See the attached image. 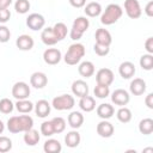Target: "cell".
<instances>
[{
    "instance_id": "28",
    "label": "cell",
    "mask_w": 153,
    "mask_h": 153,
    "mask_svg": "<svg viewBox=\"0 0 153 153\" xmlns=\"http://www.w3.org/2000/svg\"><path fill=\"white\" fill-rule=\"evenodd\" d=\"M43 151L45 153H60L62 151V146L56 139H48L43 145Z\"/></svg>"
},
{
    "instance_id": "25",
    "label": "cell",
    "mask_w": 153,
    "mask_h": 153,
    "mask_svg": "<svg viewBox=\"0 0 153 153\" xmlns=\"http://www.w3.org/2000/svg\"><path fill=\"white\" fill-rule=\"evenodd\" d=\"M79 108L85 112H91L96 109V100L91 96H84L79 100Z\"/></svg>"
},
{
    "instance_id": "12",
    "label": "cell",
    "mask_w": 153,
    "mask_h": 153,
    "mask_svg": "<svg viewBox=\"0 0 153 153\" xmlns=\"http://www.w3.org/2000/svg\"><path fill=\"white\" fill-rule=\"evenodd\" d=\"M96 130H97V134L100 137H105L106 139V137H111L112 136V134L115 131V128L108 120H103L97 124Z\"/></svg>"
},
{
    "instance_id": "10",
    "label": "cell",
    "mask_w": 153,
    "mask_h": 153,
    "mask_svg": "<svg viewBox=\"0 0 153 153\" xmlns=\"http://www.w3.org/2000/svg\"><path fill=\"white\" fill-rule=\"evenodd\" d=\"M130 100V96L129 93L123 90V88H117L111 93V102L115 105H120V106H124L129 103Z\"/></svg>"
},
{
    "instance_id": "20",
    "label": "cell",
    "mask_w": 153,
    "mask_h": 153,
    "mask_svg": "<svg viewBox=\"0 0 153 153\" xmlns=\"http://www.w3.org/2000/svg\"><path fill=\"white\" fill-rule=\"evenodd\" d=\"M97 115L102 118V120H109L114 116L115 114V109L111 104L109 103H102L97 106Z\"/></svg>"
},
{
    "instance_id": "36",
    "label": "cell",
    "mask_w": 153,
    "mask_h": 153,
    "mask_svg": "<svg viewBox=\"0 0 153 153\" xmlns=\"http://www.w3.org/2000/svg\"><path fill=\"white\" fill-rule=\"evenodd\" d=\"M51 123H53V127H54V131L55 133L60 134V133L65 131V129H66V121L62 117H60V116L54 117L51 120Z\"/></svg>"
},
{
    "instance_id": "37",
    "label": "cell",
    "mask_w": 153,
    "mask_h": 153,
    "mask_svg": "<svg viewBox=\"0 0 153 153\" xmlns=\"http://www.w3.org/2000/svg\"><path fill=\"white\" fill-rule=\"evenodd\" d=\"M14 109V104L8 98H2L0 100V112L2 114H11Z\"/></svg>"
},
{
    "instance_id": "44",
    "label": "cell",
    "mask_w": 153,
    "mask_h": 153,
    "mask_svg": "<svg viewBox=\"0 0 153 153\" xmlns=\"http://www.w3.org/2000/svg\"><path fill=\"white\" fill-rule=\"evenodd\" d=\"M69 4L75 8H81L86 5V0H69Z\"/></svg>"
},
{
    "instance_id": "3",
    "label": "cell",
    "mask_w": 153,
    "mask_h": 153,
    "mask_svg": "<svg viewBox=\"0 0 153 153\" xmlns=\"http://www.w3.org/2000/svg\"><path fill=\"white\" fill-rule=\"evenodd\" d=\"M123 14V10L117 4H110L106 6L105 11L100 16V23L103 25H112L115 24Z\"/></svg>"
},
{
    "instance_id": "19",
    "label": "cell",
    "mask_w": 153,
    "mask_h": 153,
    "mask_svg": "<svg viewBox=\"0 0 153 153\" xmlns=\"http://www.w3.org/2000/svg\"><path fill=\"white\" fill-rule=\"evenodd\" d=\"M94 38H96V43H99L103 45L110 47V44L112 43L111 33L106 29H97V31L94 33Z\"/></svg>"
},
{
    "instance_id": "35",
    "label": "cell",
    "mask_w": 153,
    "mask_h": 153,
    "mask_svg": "<svg viewBox=\"0 0 153 153\" xmlns=\"http://www.w3.org/2000/svg\"><path fill=\"white\" fill-rule=\"evenodd\" d=\"M93 93H94V96L97 98L104 99V98H106L110 94V88L106 85H99V84H97V86L93 90Z\"/></svg>"
},
{
    "instance_id": "8",
    "label": "cell",
    "mask_w": 153,
    "mask_h": 153,
    "mask_svg": "<svg viewBox=\"0 0 153 153\" xmlns=\"http://www.w3.org/2000/svg\"><path fill=\"white\" fill-rule=\"evenodd\" d=\"M44 25H45V19L39 13H31L26 18V26L29 29L33 30V31H37V30L43 29Z\"/></svg>"
},
{
    "instance_id": "6",
    "label": "cell",
    "mask_w": 153,
    "mask_h": 153,
    "mask_svg": "<svg viewBox=\"0 0 153 153\" xmlns=\"http://www.w3.org/2000/svg\"><path fill=\"white\" fill-rule=\"evenodd\" d=\"M124 11L130 19H137L142 14V10L140 2L137 0H126L124 1Z\"/></svg>"
},
{
    "instance_id": "46",
    "label": "cell",
    "mask_w": 153,
    "mask_h": 153,
    "mask_svg": "<svg viewBox=\"0 0 153 153\" xmlns=\"http://www.w3.org/2000/svg\"><path fill=\"white\" fill-rule=\"evenodd\" d=\"M145 13L148 16V17H152L153 16V1H149L146 7H145Z\"/></svg>"
},
{
    "instance_id": "9",
    "label": "cell",
    "mask_w": 153,
    "mask_h": 153,
    "mask_svg": "<svg viewBox=\"0 0 153 153\" xmlns=\"http://www.w3.org/2000/svg\"><path fill=\"white\" fill-rule=\"evenodd\" d=\"M114 79H115V75L110 68H100L96 73V81L99 85L110 86L114 82Z\"/></svg>"
},
{
    "instance_id": "39",
    "label": "cell",
    "mask_w": 153,
    "mask_h": 153,
    "mask_svg": "<svg viewBox=\"0 0 153 153\" xmlns=\"http://www.w3.org/2000/svg\"><path fill=\"white\" fill-rule=\"evenodd\" d=\"M12 149V140L7 136H0V153H6Z\"/></svg>"
},
{
    "instance_id": "42",
    "label": "cell",
    "mask_w": 153,
    "mask_h": 153,
    "mask_svg": "<svg viewBox=\"0 0 153 153\" xmlns=\"http://www.w3.org/2000/svg\"><path fill=\"white\" fill-rule=\"evenodd\" d=\"M11 18V12L8 8H4V10H0V23L5 24L10 20Z\"/></svg>"
},
{
    "instance_id": "45",
    "label": "cell",
    "mask_w": 153,
    "mask_h": 153,
    "mask_svg": "<svg viewBox=\"0 0 153 153\" xmlns=\"http://www.w3.org/2000/svg\"><path fill=\"white\" fill-rule=\"evenodd\" d=\"M145 103L148 109H153V93H148L145 98Z\"/></svg>"
},
{
    "instance_id": "15",
    "label": "cell",
    "mask_w": 153,
    "mask_h": 153,
    "mask_svg": "<svg viewBox=\"0 0 153 153\" xmlns=\"http://www.w3.org/2000/svg\"><path fill=\"white\" fill-rule=\"evenodd\" d=\"M72 92L74 96L79 97V98L87 96L88 94V85L86 84V81H84L81 79L74 80L72 84Z\"/></svg>"
},
{
    "instance_id": "13",
    "label": "cell",
    "mask_w": 153,
    "mask_h": 153,
    "mask_svg": "<svg viewBox=\"0 0 153 153\" xmlns=\"http://www.w3.org/2000/svg\"><path fill=\"white\" fill-rule=\"evenodd\" d=\"M33 44H35V41L31 36L29 35H20L18 36V38L16 39V45L19 50H23V51H27V50H31L33 48Z\"/></svg>"
},
{
    "instance_id": "11",
    "label": "cell",
    "mask_w": 153,
    "mask_h": 153,
    "mask_svg": "<svg viewBox=\"0 0 153 153\" xmlns=\"http://www.w3.org/2000/svg\"><path fill=\"white\" fill-rule=\"evenodd\" d=\"M61 51L56 48H48L47 50H44L43 53V60L47 65H50V66H54V65H57L60 61H61Z\"/></svg>"
},
{
    "instance_id": "24",
    "label": "cell",
    "mask_w": 153,
    "mask_h": 153,
    "mask_svg": "<svg viewBox=\"0 0 153 153\" xmlns=\"http://www.w3.org/2000/svg\"><path fill=\"white\" fill-rule=\"evenodd\" d=\"M68 124L71 126V128L73 129H78L82 126L84 123V115L80 112V111H72L69 115H68Z\"/></svg>"
},
{
    "instance_id": "17",
    "label": "cell",
    "mask_w": 153,
    "mask_h": 153,
    "mask_svg": "<svg viewBox=\"0 0 153 153\" xmlns=\"http://www.w3.org/2000/svg\"><path fill=\"white\" fill-rule=\"evenodd\" d=\"M33 109H35V112L38 117L41 118H44L47 117L49 114H50V110H51V105L49 104L48 100L45 99H39L35 105H33Z\"/></svg>"
},
{
    "instance_id": "30",
    "label": "cell",
    "mask_w": 153,
    "mask_h": 153,
    "mask_svg": "<svg viewBox=\"0 0 153 153\" xmlns=\"http://www.w3.org/2000/svg\"><path fill=\"white\" fill-rule=\"evenodd\" d=\"M53 31H54V33H55V36H56V38H57L59 42L62 41V39H65L66 36H67V33H68L67 25H66L65 23H62V22L56 23V24L53 26Z\"/></svg>"
},
{
    "instance_id": "14",
    "label": "cell",
    "mask_w": 153,
    "mask_h": 153,
    "mask_svg": "<svg viewBox=\"0 0 153 153\" xmlns=\"http://www.w3.org/2000/svg\"><path fill=\"white\" fill-rule=\"evenodd\" d=\"M48 84V76L43 72H35L30 76V85L35 88H43Z\"/></svg>"
},
{
    "instance_id": "33",
    "label": "cell",
    "mask_w": 153,
    "mask_h": 153,
    "mask_svg": "<svg viewBox=\"0 0 153 153\" xmlns=\"http://www.w3.org/2000/svg\"><path fill=\"white\" fill-rule=\"evenodd\" d=\"M140 67L145 71H152L153 69V55L152 54H145L140 57Z\"/></svg>"
},
{
    "instance_id": "23",
    "label": "cell",
    "mask_w": 153,
    "mask_h": 153,
    "mask_svg": "<svg viewBox=\"0 0 153 153\" xmlns=\"http://www.w3.org/2000/svg\"><path fill=\"white\" fill-rule=\"evenodd\" d=\"M23 139H24L25 145H27V146H36V145L39 142L41 136H39L38 130L31 128V129L24 131V136H23Z\"/></svg>"
},
{
    "instance_id": "29",
    "label": "cell",
    "mask_w": 153,
    "mask_h": 153,
    "mask_svg": "<svg viewBox=\"0 0 153 153\" xmlns=\"http://www.w3.org/2000/svg\"><path fill=\"white\" fill-rule=\"evenodd\" d=\"M14 105H16V109L18 110V112H20V114H29L30 111L33 110V104H32V102L27 100V98L18 99Z\"/></svg>"
},
{
    "instance_id": "40",
    "label": "cell",
    "mask_w": 153,
    "mask_h": 153,
    "mask_svg": "<svg viewBox=\"0 0 153 153\" xmlns=\"http://www.w3.org/2000/svg\"><path fill=\"white\" fill-rule=\"evenodd\" d=\"M11 38V31L6 25H0V43H6Z\"/></svg>"
},
{
    "instance_id": "34",
    "label": "cell",
    "mask_w": 153,
    "mask_h": 153,
    "mask_svg": "<svg viewBox=\"0 0 153 153\" xmlns=\"http://www.w3.org/2000/svg\"><path fill=\"white\" fill-rule=\"evenodd\" d=\"M30 1L29 0H17L14 2V10L19 14H25L30 10Z\"/></svg>"
},
{
    "instance_id": "16",
    "label": "cell",
    "mask_w": 153,
    "mask_h": 153,
    "mask_svg": "<svg viewBox=\"0 0 153 153\" xmlns=\"http://www.w3.org/2000/svg\"><path fill=\"white\" fill-rule=\"evenodd\" d=\"M129 90L134 96H141L146 92V81L141 78H134L130 81Z\"/></svg>"
},
{
    "instance_id": "41",
    "label": "cell",
    "mask_w": 153,
    "mask_h": 153,
    "mask_svg": "<svg viewBox=\"0 0 153 153\" xmlns=\"http://www.w3.org/2000/svg\"><path fill=\"white\" fill-rule=\"evenodd\" d=\"M93 50H94V53H96L98 56H105V55L109 54L110 47H109V45H103V44L96 43L94 47H93Z\"/></svg>"
},
{
    "instance_id": "22",
    "label": "cell",
    "mask_w": 153,
    "mask_h": 153,
    "mask_svg": "<svg viewBox=\"0 0 153 153\" xmlns=\"http://www.w3.org/2000/svg\"><path fill=\"white\" fill-rule=\"evenodd\" d=\"M41 39L45 45H55L59 42L56 36H55V33H54V31H53V27H50V26H48V27L42 30Z\"/></svg>"
},
{
    "instance_id": "31",
    "label": "cell",
    "mask_w": 153,
    "mask_h": 153,
    "mask_svg": "<svg viewBox=\"0 0 153 153\" xmlns=\"http://www.w3.org/2000/svg\"><path fill=\"white\" fill-rule=\"evenodd\" d=\"M139 130L143 135H149L153 133V120L147 117L140 121L139 123Z\"/></svg>"
},
{
    "instance_id": "47",
    "label": "cell",
    "mask_w": 153,
    "mask_h": 153,
    "mask_svg": "<svg viewBox=\"0 0 153 153\" xmlns=\"http://www.w3.org/2000/svg\"><path fill=\"white\" fill-rule=\"evenodd\" d=\"M12 4V0H0V10L8 8Z\"/></svg>"
},
{
    "instance_id": "2",
    "label": "cell",
    "mask_w": 153,
    "mask_h": 153,
    "mask_svg": "<svg viewBox=\"0 0 153 153\" xmlns=\"http://www.w3.org/2000/svg\"><path fill=\"white\" fill-rule=\"evenodd\" d=\"M85 53H86V50H85L84 44L76 42V43H73V44L69 45L67 53L65 54L63 60H65V62H66L67 65H69V66H75V65L79 63V62L81 61V59L85 56Z\"/></svg>"
},
{
    "instance_id": "18",
    "label": "cell",
    "mask_w": 153,
    "mask_h": 153,
    "mask_svg": "<svg viewBox=\"0 0 153 153\" xmlns=\"http://www.w3.org/2000/svg\"><path fill=\"white\" fill-rule=\"evenodd\" d=\"M135 72H136L135 66L130 61H124L118 67V73H120V75L123 79H130V78H133L134 74H135Z\"/></svg>"
},
{
    "instance_id": "48",
    "label": "cell",
    "mask_w": 153,
    "mask_h": 153,
    "mask_svg": "<svg viewBox=\"0 0 153 153\" xmlns=\"http://www.w3.org/2000/svg\"><path fill=\"white\" fill-rule=\"evenodd\" d=\"M4 130H5V124H4V122L0 120V134H2Z\"/></svg>"
},
{
    "instance_id": "21",
    "label": "cell",
    "mask_w": 153,
    "mask_h": 153,
    "mask_svg": "<svg viewBox=\"0 0 153 153\" xmlns=\"http://www.w3.org/2000/svg\"><path fill=\"white\" fill-rule=\"evenodd\" d=\"M80 141H81V136L79 134L78 130H71L66 134L65 136V143L67 147L69 148H74V147H78L80 145Z\"/></svg>"
},
{
    "instance_id": "4",
    "label": "cell",
    "mask_w": 153,
    "mask_h": 153,
    "mask_svg": "<svg viewBox=\"0 0 153 153\" xmlns=\"http://www.w3.org/2000/svg\"><path fill=\"white\" fill-rule=\"evenodd\" d=\"M90 26V22L86 17H78L74 19L73 22V25H72V29H71V32H69V36L73 41H79L82 35L87 31Z\"/></svg>"
},
{
    "instance_id": "1",
    "label": "cell",
    "mask_w": 153,
    "mask_h": 153,
    "mask_svg": "<svg viewBox=\"0 0 153 153\" xmlns=\"http://www.w3.org/2000/svg\"><path fill=\"white\" fill-rule=\"evenodd\" d=\"M33 127V120L29 115H19L12 116L7 121V129L12 134L24 133Z\"/></svg>"
},
{
    "instance_id": "26",
    "label": "cell",
    "mask_w": 153,
    "mask_h": 153,
    "mask_svg": "<svg viewBox=\"0 0 153 153\" xmlns=\"http://www.w3.org/2000/svg\"><path fill=\"white\" fill-rule=\"evenodd\" d=\"M84 12H85V14L87 17H91V18L98 17L102 13V5L99 2H97V1H91L87 5H85Z\"/></svg>"
},
{
    "instance_id": "5",
    "label": "cell",
    "mask_w": 153,
    "mask_h": 153,
    "mask_svg": "<svg viewBox=\"0 0 153 153\" xmlns=\"http://www.w3.org/2000/svg\"><path fill=\"white\" fill-rule=\"evenodd\" d=\"M75 104V99L71 94H61L57 96L53 99L51 106L59 111H65V110H71Z\"/></svg>"
},
{
    "instance_id": "43",
    "label": "cell",
    "mask_w": 153,
    "mask_h": 153,
    "mask_svg": "<svg viewBox=\"0 0 153 153\" xmlns=\"http://www.w3.org/2000/svg\"><path fill=\"white\" fill-rule=\"evenodd\" d=\"M145 49L148 54H153V37H148L145 42Z\"/></svg>"
},
{
    "instance_id": "38",
    "label": "cell",
    "mask_w": 153,
    "mask_h": 153,
    "mask_svg": "<svg viewBox=\"0 0 153 153\" xmlns=\"http://www.w3.org/2000/svg\"><path fill=\"white\" fill-rule=\"evenodd\" d=\"M41 134H42L43 136H47V137L55 134L51 121H44V122L41 124Z\"/></svg>"
},
{
    "instance_id": "27",
    "label": "cell",
    "mask_w": 153,
    "mask_h": 153,
    "mask_svg": "<svg viewBox=\"0 0 153 153\" xmlns=\"http://www.w3.org/2000/svg\"><path fill=\"white\" fill-rule=\"evenodd\" d=\"M94 65L91 61H82L79 67H78V72L81 76L84 78H90L94 74Z\"/></svg>"
},
{
    "instance_id": "7",
    "label": "cell",
    "mask_w": 153,
    "mask_h": 153,
    "mask_svg": "<svg viewBox=\"0 0 153 153\" xmlns=\"http://www.w3.org/2000/svg\"><path fill=\"white\" fill-rule=\"evenodd\" d=\"M30 86L24 81H17L12 86V96L18 99H26L30 96Z\"/></svg>"
},
{
    "instance_id": "32",
    "label": "cell",
    "mask_w": 153,
    "mask_h": 153,
    "mask_svg": "<svg viewBox=\"0 0 153 153\" xmlns=\"http://www.w3.org/2000/svg\"><path fill=\"white\" fill-rule=\"evenodd\" d=\"M116 116H117V120H118L120 122H122V123H128V122H130V120H131V111H130V109H128V108H126V106H121V108L117 110Z\"/></svg>"
}]
</instances>
